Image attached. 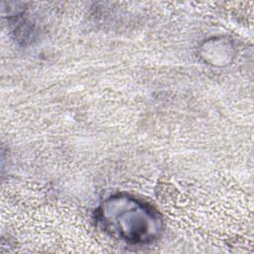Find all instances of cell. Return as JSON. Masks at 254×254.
<instances>
[{
  "label": "cell",
  "mask_w": 254,
  "mask_h": 254,
  "mask_svg": "<svg viewBox=\"0 0 254 254\" xmlns=\"http://www.w3.org/2000/svg\"><path fill=\"white\" fill-rule=\"evenodd\" d=\"M100 228L112 237L132 244H149L164 229L161 214L149 203L127 193L104 199L95 211Z\"/></svg>",
  "instance_id": "obj_1"
}]
</instances>
